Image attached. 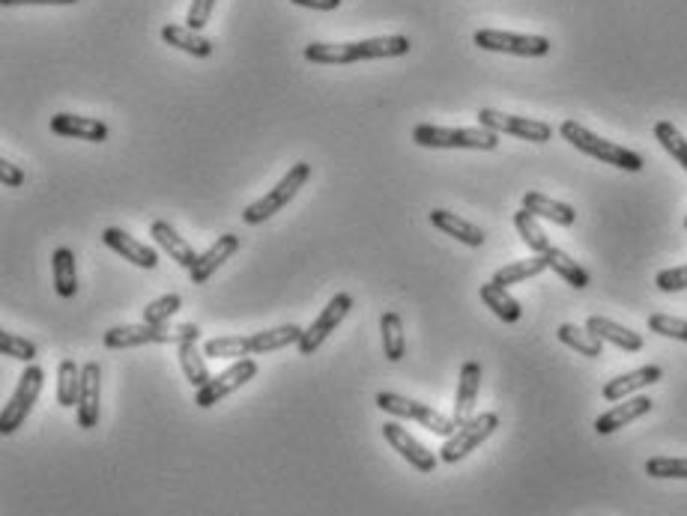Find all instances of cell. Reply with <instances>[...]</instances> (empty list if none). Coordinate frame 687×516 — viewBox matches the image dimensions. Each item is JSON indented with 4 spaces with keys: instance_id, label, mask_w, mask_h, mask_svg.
I'll use <instances>...</instances> for the list:
<instances>
[{
    "instance_id": "cell-1",
    "label": "cell",
    "mask_w": 687,
    "mask_h": 516,
    "mask_svg": "<svg viewBox=\"0 0 687 516\" xmlns=\"http://www.w3.org/2000/svg\"><path fill=\"white\" fill-rule=\"evenodd\" d=\"M413 42L407 36H377V39H362V42H308L305 45V60L320 63V66H347L359 60H392L410 54Z\"/></svg>"
},
{
    "instance_id": "cell-2",
    "label": "cell",
    "mask_w": 687,
    "mask_h": 516,
    "mask_svg": "<svg viewBox=\"0 0 687 516\" xmlns=\"http://www.w3.org/2000/svg\"><path fill=\"white\" fill-rule=\"evenodd\" d=\"M305 335L302 326L290 323V326H278V329H266V332H257V335H248V338H213L204 344V355L210 358H245V355H266V352H275V349H284L290 344H299Z\"/></svg>"
},
{
    "instance_id": "cell-3",
    "label": "cell",
    "mask_w": 687,
    "mask_h": 516,
    "mask_svg": "<svg viewBox=\"0 0 687 516\" xmlns=\"http://www.w3.org/2000/svg\"><path fill=\"white\" fill-rule=\"evenodd\" d=\"M559 135L574 147V150H580V153H586V156H592V159H598V162H604V165H613V168H622V171H643V156L640 153H634V150H628V147H622V144H613V141H604V138H598L595 132H589L586 126H580L577 120H565L562 126H559Z\"/></svg>"
},
{
    "instance_id": "cell-4",
    "label": "cell",
    "mask_w": 687,
    "mask_h": 516,
    "mask_svg": "<svg viewBox=\"0 0 687 516\" xmlns=\"http://www.w3.org/2000/svg\"><path fill=\"white\" fill-rule=\"evenodd\" d=\"M201 338V329L195 323H183V326H150V323H141V326H114L105 332V346L108 349H135V346H150V344H171L180 346L186 341H198Z\"/></svg>"
},
{
    "instance_id": "cell-5",
    "label": "cell",
    "mask_w": 687,
    "mask_h": 516,
    "mask_svg": "<svg viewBox=\"0 0 687 516\" xmlns=\"http://www.w3.org/2000/svg\"><path fill=\"white\" fill-rule=\"evenodd\" d=\"M413 141L419 147H431V150H496L499 147V135L478 126V129H443L434 123H419L413 129Z\"/></svg>"
},
{
    "instance_id": "cell-6",
    "label": "cell",
    "mask_w": 687,
    "mask_h": 516,
    "mask_svg": "<svg viewBox=\"0 0 687 516\" xmlns=\"http://www.w3.org/2000/svg\"><path fill=\"white\" fill-rule=\"evenodd\" d=\"M308 179H311V165H308V162H296L290 171L281 176V182H278L275 188H269L260 200H254L251 206L242 209V221L251 224V227L269 221L272 215H278V212L299 194V188H302Z\"/></svg>"
},
{
    "instance_id": "cell-7",
    "label": "cell",
    "mask_w": 687,
    "mask_h": 516,
    "mask_svg": "<svg viewBox=\"0 0 687 516\" xmlns=\"http://www.w3.org/2000/svg\"><path fill=\"white\" fill-rule=\"evenodd\" d=\"M377 406H380L383 412L395 415V418H413V421H419L425 430H431V433H437V436H443V439H449V436L458 433V421H455V418L437 412V409L428 406V403L410 400V397H404V394L380 391V394H377Z\"/></svg>"
},
{
    "instance_id": "cell-8",
    "label": "cell",
    "mask_w": 687,
    "mask_h": 516,
    "mask_svg": "<svg viewBox=\"0 0 687 516\" xmlns=\"http://www.w3.org/2000/svg\"><path fill=\"white\" fill-rule=\"evenodd\" d=\"M42 382H45V370L39 364H27V370L18 379L15 394L9 397V403L0 412V433L3 436H12L27 421V415L33 412V403L39 400Z\"/></svg>"
},
{
    "instance_id": "cell-9",
    "label": "cell",
    "mask_w": 687,
    "mask_h": 516,
    "mask_svg": "<svg viewBox=\"0 0 687 516\" xmlns=\"http://www.w3.org/2000/svg\"><path fill=\"white\" fill-rule=\"evenodd\" d=\"M499 427V415L496 412H481L472 415L466 424H460L458 433L446 439V445L440 448V460L443 463H460L463 457H469L475 448H481Z\"/></svg>"
},
{
    "instance_id": "cell-10",
    "label": "cell",
    "mask_w": 687,
    "mask_h": 516,
    "mask_svg": "<svg viewBox=\"0 0 687 516\" xmlns=\"http://www.w3.org/2000/svg\"><path fill=\"white\" fill-rule=\"evenodd\" d=\"M478 126L496 132V135H514L520 141H532V144H547L553 138V126L544 120H532V117H514V114H502L496 108H481L478 111Z\"/></svg>"
},
{
    "instance_id": "cell-11",
    "label": "cell",
    "mask_w": 687,
    "mask_h": 516,
    "mask_svg": "<svg viewBox=\"0 0 687 516\" xmlns=\"http://www.w3.org/2000/svg\"><path fill=\"white\" fill-rule=\"evenodd\" d=\"M472 42L484 51H499V54H517V57H544L550 54V39L547 36H529V33H508V30H475Z\"/></svg>"
},
{
    "instance_id": "cell-12",
    "label": "cell",
    "mask_w": 687,
    "mask_h": 516,
    "mask_svg": "<svg viewBox=\"0 0 687 516\" xmlns=\"http://www.w3.org/2000/svg\"><path fill=\"white\" fill-rule=\"evenodd\" d=\"M350 308H353V296L350 293H338V296H332L329 299V305L320 311V317L305 329V335H302V341H299V355H314L320 346L326 344V338L332 335V332H338V326L344 323V317L350 314Z\"/></svg>"
},
{
    "instance_id": "cell-13",
    "label": "cell",
    "mask_w": 687,
    "mask_h": 516,
    "mask_svg": "<svg viewBox=\"0 0 687 516\" xmlns=\"http://www.w3.org/2000/svg\"><path fill=\"white\" fill-rule=\"evenodd\" d=\"M257 376V361L254 358H239V361H233L228 370H222L219 376H213L204 388H198L195 391V403L201 406V409H210V406H216L219 400H225L228 394H233V391H239L245 382H251Z\"/></svg>"
},
{
    "instance_id": "cell-14",
    "label": "cell",
    "mask_w": 687,
    "mask_h": 516,
    "mask_svg": "<svg viewBox=\"0 0 687 516\" xmlns=\"http://www.w3.org/2000/svg\"><path fill=\"white\" fill-rule=\"evenodd\" d=\"M383 439L416 469V472H422V475H431L434 469H437V454L434 451H428L416 436H410V430L407 427H401V424H395V421H389V424H383Z\"/></svg>"
},
{
    "instance_id": "cell-15",
    "label": "cell",
    "mask_w": 687,
    "mask_h": 516,
    "mask_svg": "<svg viewBox=\"0 0 687 516\" xmlns=\"http://www.w3.org/2000/svg\"><path fill=\"white\" fill-rule=\"evenodd\" d=\"M99 397H102V367L96 361H87L81 367V394H78V427L93 430L99 424Z\"/></svg>"
},
{
    "instance_id": "cell-16",
    "label": "cell",
    "mask_w": 687,
    "mask_h": 516,
    "mask_svg": "<svg viewBox=\"0 0 687 516\" xmlns=\"http://www.w3.org/2000/svg\"><path fill=\"white\" fill-rule=\"evenodd\" d=\"M239 245H242V239L236 236V233H225V236H219V242H213L201 257H198V263H195V269L189 272V278H192V284H207L225 263H228L230 257L239 251Z\"/></svg>"
},
{
    "instance_id": "cell-17",
    "label": "cell",
    "mask_w": 687,
    "mask_h": 516,
    "mask_svg": "<svg viewBox=\"0 0 687 516\" xmlns=\"http://www.w3.org/2000/svg\"><path fill=\"white\" fill-rule=\"evenodd\" d=\"M102 242H105L111 251H117L123 260H129V263H135V266H141V269H156V266H159V254H156L150 245H144V242H138L135 236H129L126 230H120V227H108V230L102 233Z\"/></svg>"
},
{
    "instance_id": "cell-18",
    "label": "cell",
    "mask_w": 687,
    "mask_h": 516,
    "mask_svg": "<svg viewBox=\"0 0 687 516\" xmlns=\"http://www.w3.org/2000/svg\"><path fill=\"white\" fill-rule=\"evenodd\" d=\"M51 132L60 138H75V141H90L102 144L108 141V126L96 117H75V114H54L51 117Z\"/></svg>"
},
{
    "instance_id": "cell-19",
    "label": "cell",
    "mask_w": 687,
    "mask_h": 516,
    "mask_svg": "<svg viewBox=\"0 0 687 516\" xmlns=\"http://www.w3.org/2000/svg\"><path fill=\"white\" fill-rule=\"evenodd\" d=\"M652 406H655V400H652V397H646V394L631 397V400H625V403H616L610 412L598 415V421H595V433H598V436H610V433L622 430L625 424H631V421H637V418L649 415V412H652Z\"/></svg>"
},
{
    "instance_id": "cell-20",
    "label": "cell",
    "mask_w": 687,
    "mask_h": 516,
    "mask_svg": "<svg viewBox=\"0 0 687 516\" xmlns=\"http://www.w3.org/2000/svg\"><path fill=\"white\" fill-rule=\"evenodd\" d=\"M661 376H664V370H661L658 364H646V367H637V370H631V373H622V376L610 379V382L604 385L601 394H604L607 403H619V400H625L628 394H634V391H640V388H646V385H655Z\"/></svg>"
},
{
    "instance_id": "cell-21",
    "label": "cell",
    "mask_w": 687,
    "mask_h": 516,
    "mask_svg": "<svg viewBox=\"0 0 687 516\" xmlns=\"http://www.w3.org/2000/svg\"><path fill=\"white\" fill-rule=\"evenodd\" d=\"M431 224L437 230H443L446 236H452V239H458L463 245H469V248H481L484 239H487L481 227H475L472 221L460 218L458 212H449V209H434L431 212Z\"/></svg>"
},
{
    "instance_id": "cell-22",
    "label": "cell",
    "mask_w": 687,
    "mask_h": 516,
    "mask_svg": "<svg viewBox=\"0 0 687 516\" xmlns=\"http://www.w3.org/2000/svg\"><path fill=\"white\" fill-rule=\"evenodd\" d=\"M478 388H481V364H478V361H466V364L460 367L458 397H455V412H452V418L458 421V427L472 418Z\"/></svg>"
},
{
    "instance_id": "cell-23",
    "label": "cell",
    "mask_w": 687,
    "mask_h": 516,
    "mask_svg": "<svg viewBox=\"0 0 687 516\" xmlns=\"http://www.w3.org/2000/svg\"><path fill=\"white\" fill-rule=\"evenodd\" d=\"M150 236H153V239H156V242H159L168 254H171V260H177L183 269H189V272L195 269V263H198V257H201V254H195V248H192V245H189V242H186V239H183V236H180L171 224H168V221H162V218H159V221H153Z\"/></svg>"
},
{
    "instance_id": "cell-24",
    "label": "cell",
    "mask_w": 687,
    "mask_h": 516,
    "mask_svg": "<svg viewBox=\"0 0 687 516\" xmlns=\"http://www.w3.org/2000/svg\"><path fill=\"white\" fill-rule=\"evenodd\" d=\"M162 39H165L168 45H174V48L192 54V57H201V60H204V57H213V51H216L213 39H207L201 30L180 27V24H165V27H162Z\"/></svg>"
},
{
    "instance_id": "cell-25",
    "label": "cell",
    "mask_w": 687,
    "mask_h": 516,
    "mask_svg": "<svg viewBox=\"0 0 687 516\" xmlns=\"http://www.w3.org/2000/svg\"><path fill=\"white\" fill-rule=\"evenodd\" d=\"M523 209L532 212L535 218H547V221L562 224V227H571V224L577 221L574 206L559 203V200H550V197L541 194V191H526V194H523Z\"/></svg>"
},
{
    "instance_id": "cell-26",
    "label": "cell",
    "mask_w": 687,
    "mask_h": 516,
    "mask_svg": "<svg viewBox=\"0 0 687 516\" xmlns=\"http://www.w3.org/2000/svg\"><path fill=\"white\" fill-rule=\"evenodd\" d=\"M586 329H589L595 338H601L604 344L619 346V349H625V352H640V349H643V338H640L637 332H631V329H625V326H619V323H613V320H607V317H589V320H586Z\"/></svg>"
},
{
    "instance_id": "cell-27",
    "label": "cell",
    "mask_w": 687,
    "mask_h": 516,
    "mask_svg": "<svg viewBox=\"0 0 687 516\" xmlns=\"http://www.w3.org/2000/svg\"><path fill=\"white\" fill-rule=\"evenodd\" d=\"M51 275H54V290L60 299H72L78 293V272H75V254L69 248H57L51 254Z\"/></svg>"
},
{
    "instance_id": "cell-28",
    "label": "cell",
    "mask_w": 687,
    "mask_h": 516,
    "mask_svg": "<svg viewBox=\"0 0 687 516\" xmlns=\"http://www.w3.org/2000/svg\"><path fill=\"white\" fill-rule=\"evenodd\" d=\"M481 302L502 320V323H517L520 317H523V308H520V302L517 299H511L508 296V290L505 287H499V284H481Z\"/></svg>"
},
{
    "instance_id": "cell-29",
    "label": "cell",
    "mask_w": 687,
    "mask_h": 516,
    "mask_svg": "<svg viewBox=\"0 0 687 516\" xmlns=\"http://www.w3.org/2000/svg\"><path fill=\"white\" fill-rule=\"evenodd\" d=\"M544 260H547V269H553L565 284H571L574 290H586L589 287V272L577 263V260H571L565 251H559V248H550L547 254H541Z\"/></svg>"
},
{
    "instance_id": "cell-30",
    "label": "cell",
    "mask_w": 687,
    "mask_h": 516,
    "mask_svg": "<svg viewBox=\"0 0 687 516\" xmlns=\"http://www.w3.org/2000/svg\"><path fill=\"white\" fill-rule=\"evenodd\" d=\"M78 394H81V367L72 358H63L57 367V403L63 409L78 406Z\"/></svg>"
},
{
    "instance_id": "cell-31",
    "label": "cell",
    "mask_w": 687,
    "mask_h": 516,
    "mask_svg": "<svg viewBox=\"0 0 687 516\" xmlns=\"http://www.w3.org/2000/svg\"><path fill=\"white\" fill-rule=\"evenodd\" d=\"M547 269V260L541 257V254H535V257H529V260H517V263H508V266H502L496 275H493V284H499V287H511V284H520V281H529V278H535V275H541Z\"/></svg>"
},
{
    "instance_id": "cell-32",
    "label": "cell",
    "mask_w": 687,
    "mask_h": 516,
    "mask_svg": "<svg viewBox=\"0 0 687 516\" xmlns=\"http://www.w3.org/2000/svg\"><path fill=\"white\" fill-rule=\"evenodd\" d=\"M177 358H180V367H183L186 379L195 385V391H198V388H204V385L213 379V376H210V370H207L204 355L198 352V341H186V344L177 346Z\"/></svg>"
},
{
    "instance_id": "cell-33",
    "label": "cell",
    "mask_w": 687,
    "mask_h": 516,
    "mask_svg": "<svg viewBox=\"0 0 687 516\" xmlns=\"http://www.w3.org/2000/svg\"><path fill=\"white\" fill-rule=\"evenodd\" d=\"M380 332H383V352L389 361H401L407 352V341H404V320L398 311H386L380 320Z\"/></svg>"
},
{
    "instance_id": "cell-34",
    "label": "cell",
    "mask_w": 687,
    "mask_h": 516,
    "mask_svg": "<svg viewBox=\"0 0 687 516\" xmlns=\"http://www.w3.org/2000/svg\"><path fill=\"white\" fill-rule=\"evenodd\" d=\"M559 341L565 346H571V349H577L580 355H586V358H598V355H604V341L601 338H595L589 329H580V326H571V323H562L559 326Z\"/></svg>"
},
{
    "instance_id": "cell-35",
    "label": "cell",
    "mask_w": 687,
    "mask_h": 516,
    "mask_svg": "<svg viewBox=\"0 0 687 516\" xmlns=\"http://www.w3.org/2000/svg\"><path fill=\"white\" fill-rule=\"evenodd\" d=\"M514 227H517V233H520V239L535 251V254H547L553 245H550V239H547V233L538 227V218L532 215V212H526V209H520V212H514Z\"/></svg>"
},
{
    "instance_id": "cell-36",
    "label": "cell",
    "mask_w": 687,
    "mask_h": 516,
    "mask_svg": "<svg viewBox=\"0 0 687 516\" xmlns=\"http://www.w3.org/2000/svg\"><path fill=\"white\" fill-rule=\"evenodd\" d=\"M655 141L682 165L687 171V141L685 135L673 126V123H667V120H661V123H655Z\"/></svg>"
},
{
    "instance_id": "cell-37",
    "label": "cell",
    "mask_w": 687,
    "mask_h": 516,
    "mask_svg": "<svg viewBox=\"0 0 687 516\" xmlns=\"http://www.w3.org/2000/svg\"><path fill=\"white\" fill-rule=\"evenodd\" d=\"M180 308H183V296H177V293L162 296V299H156V302H150V305L144 308V323H150V326H165V323H171V317H174Z\"/></svg>"
},
{
    "instance_id": "cell-38",
    "label": "cell",
    "mask_w": 687,
    "mask_h": 516,
    "mask_svg": "<svg viewBox=\"0 0 687 516\" xmlns=\"http://www.w3.org/2000/svg\"><path fill=\"white\" fill-rule=\"evenodd\" d=\"M646 475L649 478H679V481H687V460L682 457H652L646 463Z\"/></svg>"
},
{
    "instance_id": "cell-39",
    "label": "cell",
    "mask_w": 687,
    "mask_h": 516,
    "mask_svg": "<svg viewBox=\"0 0 687 516\" xmlns=\"http://www.w3.org/2000/svg\"><path fill=\"white\" fill-rule=\"evenodd\" d=\"M0 352L9 355V358H15V361H27V364L36 361V344L27 341V338H18L12 332H3L0 335Z\"/></svg>"
},
{
    "instance_id": "cell-40",
    "label": "cell",
    "mask_w": 687,
    "mask_h": 516,
    "mask_svg": "<svg viewBox=\"0 0 687 516\" xmlns=\"http://www.w3.org/2000/svg\"><path fill=\"white\" fill-rule=\"evenodd\" d=\"M649 329H652L655 335L676 338V341H685L687 344V320L670 317V314H652V317H649Z\"/></svg>"
},
{
    "instance_id": "cell-41",
    "label": "cell",
    "mask_w": 687,
    "mask_h": 516,
    "mask_svg": "<svg viewBox=\"0 0 687 516\" xmlns=\"http://www.w3.org/2000/svg\"><path fill=\"white\" fill-rule=\"evenodd\" d=\"M655 284H658V290H664V293H679V290H687V266H676V269H664V272H658Z\"/></svg>"
},
{
    "instance_id": "cell-42",
    "label": "cell",
    "mask_w": 687,
    "mask_h": 516,
    "mask_svg": "<svg viewBox=\"0 0 687 516\" xmlns=\"http://www.w3.org/2000/svg\"><path fill=\"white\" fill-rule=\"evenodd\" d=\"M213 9H216V0H192L189 15H186V27H192V30L207 27L213 18Z\"/></svg>"
},
{
    "instance_id": "cell-43",
    "label": "cell",
    "mask_w": 687,
    "mask_h": 516,
    "mask_svg": "<svg viewBox=\"0 0 687 516\" xmlns=\"http://www.w3.org/2000/svg\"><path fill=\"white\" fill-rule=\"evenodd\" d=\"M0 179H3V185L6 188H18L21 182H24V171L18 168V165H12V162H0Z\"/></svg>"
},
{
    "instance_id": "cell-44",
    "label": "cell",
    "mask_w": 687,
    "mask_h": 516,
    "mask_svg": "<svg viewBox=\"0 0 687 516\" xmlns=\"http://www.w3.org/2000/svg\"><path fill=\"white\" fill-rule=\"evenodd\" d=\"M296 6H305V9H317V12H332L341 6V0H290Z\"/></svg>"
},
{
    "instance_id": "cell-45",
    "label": "cell",
    "mask_w": 687,
    "mask_h": 516,
    "mask_svg": "<svg viewBox=\"0 0 687 516\" xmlns=\"http://www.w3.org/2000/svg\"><path fill=\"white\" fill-rule=\"evenodd\" d=\"M3 6H69L78 0H0Z\"/></svg>"
},
{
    "instance_id": "cell-46",
    "label": "cell",
    "mask_w": 687,
    "mask_h": 516,
    "mask_svg": "<svg viewBox=\"0 0 687 516\" xmlns=\"http://www.w3.org/2000/svg\"><path fill=\"white\" fill-rule=\"evenodd\" d=\"M685 227H687V221H685Z\"/></svg>"
}]
</instances>
